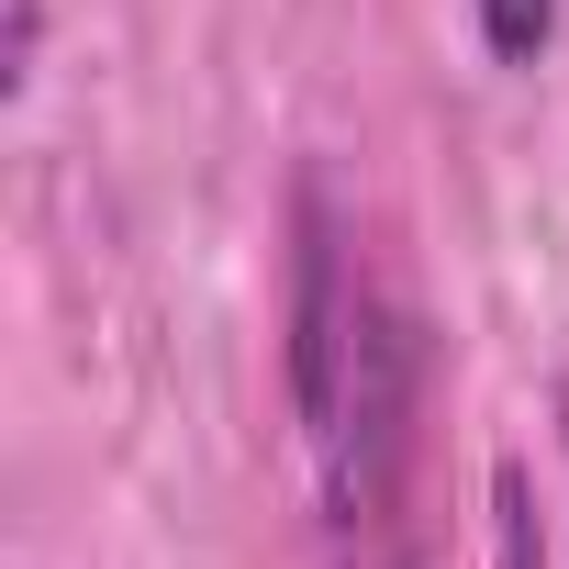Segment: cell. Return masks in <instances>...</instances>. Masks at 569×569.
<instances>
[{
  "label": "cell",
  "instance_id": "7a4b0ae2",
  "mask_svg": "<svg viewBox=\"0 0 569 569\" xmlns=\"http://www.w3.org/2000/svg\"><path fill=\"white\" fill-rule=\"evenodd\" d=\"M491 569H547V525H536V480H525V458L491 469Z\"/></svg>",
  "mask_w": 569,
  "mask_h": 569
},
{
  "label": "cell",
  "instance_id": "3957f363",
  "mask_svg": "<svg viewBox=\"0 0 569 569\" xmlns=\"http://www.w3.org/2000/svg\"><path fill=\"white\" fill-rule=\"evenodd\" d=\"M480 12V46L502 57V68H536L547 46H558V0H469Z\"/></svg>",
  "mask_w": 569,
  "mask_h": 569
},
{
  "label": "cell",
  "instance_id": "6da1fadb",
  "mask_svg": "<svg viewBox=\"0 0 569 569\" xmlns=\"http://www.w3.org/2000/svg\"><path fill=\"white\" fill-rule=\"evenodd\" d=\"M425 302L380 234L336 201V179H302L291 201V402L313 447L325 558L336 569H425Z\"/></svg>",
  "mask_w": 569,
  "mask_h": 569
},
{
  "label": "cell",
  "instance_id": "277c9868",
  "mask_svg": "<svg viewBox=\"0 0 569 569\" xmlns=\"http://www.w3.org/2000/svg\"><path fill=\"white\" fill-rule=\"evenodd\" d=\"M34 57H46V0H12V34H0V90H34Z\"/></svg>",
  "mask_w": 569,
  "mask_h": 569
},
{
  "label": "cell",
  "instance_id": "5b68a950",
  "mask_svg": "<svg viewBox=\"0 0 569 569\" xmlns=\"http://www.w3.org/2000/svg\"><path fill=\"white\" fill-rule=\"evenodd\" d=\"M558 447H569V391H558Z\"/></svg>",
  "mask_w": 569,
  "mask_h": 569
}]
</instances>
